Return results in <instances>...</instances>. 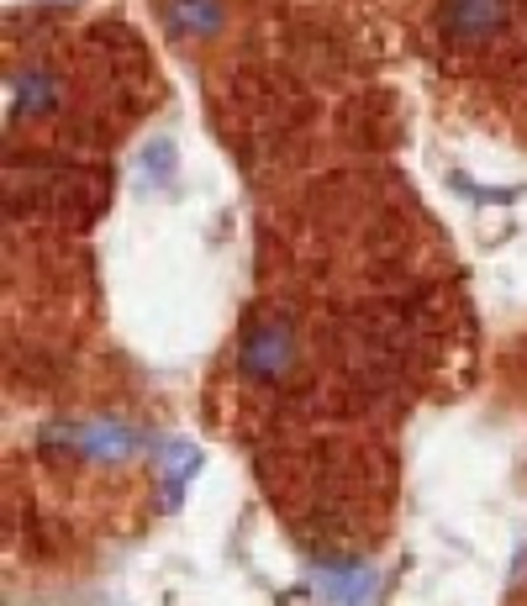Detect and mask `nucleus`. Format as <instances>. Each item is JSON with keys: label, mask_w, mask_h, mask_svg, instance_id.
Masks as SVG:
<instances>
[{"label": "nucleus", "mask_w": 527, "mask_h": 606, "mask_svg": "<svg viewBox=\"0 0 527 606\" xmlns=\"http://www.w3.org/2000/svg\"><path fill=\"white\" fill-rule=\"evenodd\" d=\"M296 359V332L285 322H259L243 338V375L248 380H280Z\"/></svg>", "instance_id": "f03ea898"}, {"label": "nucleus", "mask_w": 527, "mask_h": 606, "mask_svg": "<svg viewBox=\"0 0 527 606\" xmlns=\"http://www.w3.org/2000/svg\"><path fill=\"white\" fill-rule=\"evenodd\" d=\"M42 444H48V448L63 444L69 454L96 459V465H122V459H132V454H138L142 438L127 423H111V417H101V423H53L48 433H42Z\"/></svg>", "instance_id": "f257e3e1"}, {"label": "nucleus", "mask_w": 527, "mask_h": 606, "mask_svg": "<svg viewBox=\"0 0 527 606\" xmlns=\"http://www.w3.org/2000/svg\"><path fill=\"white\" fill-rule=\"evenodd\" d=\"M53 101H59V85L48 69L11 74V117H42V111H53Z\"/></svg>", "instance_id": "423d86ee"}, {"label": "nucleus", "mask_w": 527, "mask_h": 606, "mask_svg": "<svg viewBox=\"0 0 527 606\" xmlns=\"http://www.w3.org/2000/svg\"><path fill=\"white\" fill-rule=\"evenodd\" d=\"M511 0H444V32L454 42H486L501 32Z\"/></svg>", "instance_id": "7ed1b4c3"}, {"label": "nucleus", "mask_w": 527, "mask_h": 606, "mask_svg": "<svg viewBox=\"0 0 527 606\" xmlns=\"http://www.w3.org/2000/svg\"><path fill=\"white\" fill-rule=\"evenodd\" d=\"M163 27L175 38H206V32L222 27V6L217 0H169L163 6Z\"/></svg>", "instance_id": "0eeeda50"}, {"label": "nucleus", "mask_w": 527, "mask_h": 606, "mask_svg": "<svg viewBox=\"0 0 527 606\" xmlns=\"http://www.w3.org/2000/svg\"><path fill=\"white\" fill-rule=\"evenodd\" d=\"M138 175H142V185H169L175 180V148H169V142H148V148H142V163H138Z\"/></svg>", "instance_id": "6e6552de"}, {"label": "nucleus", "mask_w": 527, "mask_h": 606, "mask_svg": "<svg viewBox=\"0 0 527 606\" xmlns=\"http://www.w3.org/2000/svg\"><path fill=\"white\" fill-rule=\"evenodd\" d=\"M322 596L332 606H369L375 569L369 565H322Z\"/></svg>", "instance_id": "20e7f679"}, {"label": "nucleus", "mask_w": 527, "mask_h": 606, "mask_svg": "<svg viewBox=\"0 0 527 606\" xmlns=\"http://www.w3.org/2000/svg\"><path fill=\"white\" fill-rule=\"evenodd\" d=\"M153 459H159V475H163V501L180 506L185 485L196 480V469H201V448H196V444H180V438H175V444H163Z\"/></svg>", "instance_id": "39448f33"}]
</instances>
